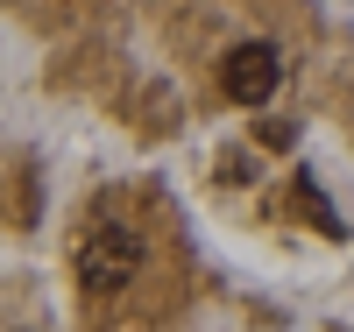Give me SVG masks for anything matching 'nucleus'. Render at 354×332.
Segmentation results:
<instances>
[{
	"instance_id": "1",
	"label": "nucleus",
	"mask_w": 354,
	"mask_h": 332,
	"mask_svg": "<svg viewBox=\"0 0 354 332\" xmlns=\"http://www.w3.org/2000/svg\"><path fill=\"white\" fill-rule=\"evenodd\" d=\"M71 268H78V283H85V290H100V297H106V290H121L135 268H142V240H135L121 219H106V226H93V233L78 240Z\"/></svg>"
},
{
	"instance_id": "2",
	"label": "nucleus",
	"mask_w": 354,
	"mask_h": 332,
	"mask_svg": "<svg viewBox=\"0 0 354 332\" xmlns=\"http://www.w3.org/2000/svg\"><path fill=\"white\" fill-rule=\"evenodd\" d=\"M277 71H283V64H277L270 43H234L227 64H220V85H227L234 106H262V99L277 92Z\"/></svg>"
}]
</instances>
